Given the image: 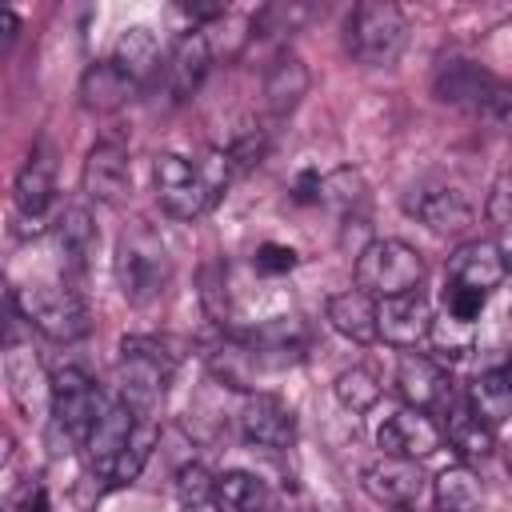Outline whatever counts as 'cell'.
Wrapping results in <instances>:
<instances>
[{"mask_svg":"<svg viewBox=\"0 0 512 512\" xmlns=\"http://www.w3.org/2000/svg\"><path fill=\"white\" fill-rule=\"evenodd\" d=\"M176 356L148 336H128L120 344V400L140 416L152 420V412L164 400V388L172 380Z\"/></svg>","mask_w":512,"mask_h":512,"instance_id":"6da1fadb","label":"cell"},{"mask_svg":"<svg viewBox=\"0 0 512 512\" xmlns=\"http://www.w3.org/2000/svg\"><path fill=\"white\" fill-rule=\"evenodd\" d=\"M112 268H116V284H120L124 300L136 304V308L160 300L164 288H168V276H172L160 236L152 228H144V224H136L132 232L120 236Z\"/></svg>","mask_w":512,"mask_h":512,"instance_id":"7a4b0ae2","label":"cell"},{"mask_svg":"<svg viewBox=\"0 0 512 512\" xmlns=\"http://www.w3.org/2000/svg\"><path fill=\"white\" fill-rule=\"evenodd\" d=\"M424 280V256L404 240H368L356 256V288L376 300L408 296Z\"/></svg>","mask_w":512,"mask_h":512,"instance_id":"3957f363","label":"cell"},{"mask_svg":"<svg viewBox=\"0 0 512 512\" xmlns=\"http://www.w3.org/2000/svg\"><path fill=\"white\" fill-rule=\"evenodd\" d=\"M404 36H408V24H404V12L388 0H364L352 8L348 16V52L356 64H368V68H384V64H396L400 48H404Z\"/></svg>","mask_w":512,"mask_h":512,"instance_id":"277c9868","label":"cell"},{"mask_svg":"<svg viewBox=\"0 0 512 512\" xmlns=\"http://www.w3.org/2000/svg\"><path fill=\"white\" fill-rule=\"evenodd\" d=\"M48 404H52L56 432H64V440H72V444H84L88 432H92V424H96V416L104 412L100 388L76 364L52 372V380H48Z\"/></svg>","mask_w":512,"mask_h":512,"instance_id":"5b68a950","label":"cell"},{"mask_svg":"<svg viewBox=\"0 0 512 512\" xmlns=\"http://www.w3.org/2000/svg\"><path fill=\"white\" fill-rule=\"evenodd\" d=\"M152 180H156V196H160V208L176 220H196L212 208V188L204 180V168L176 156V152H160L156 164H152Z\"/></svg>","mask_w":512,"mask_h":512,"instance_id":"8992f818","label":"cell"},{"mask_svg":"<svg viewBox=\"0 0 512 512\" xmlns=\"http://www.w3.org/2000/svg\"><path fill=\"white\" fill-rule=\"evenodd\" d=\"M16 300H20L24 324H32L36 332H44L48 340L68 344V340H80L92 328L88 308H84V300L72 288H48L44 284V288H28L24 296L16 292Z\"/></svg>","mask_w":512,"mask_h":512,"instance_id":"52a82bcc","label":"cell"},{"mask_svg":"<svg viewBox=\"0 0 512 512\" xmlns=\"http://www.w3.org/2000/svg\"><path fill=\"white\" fill-rule=\"evenodd\" d=\"M404 212L412 220H420L424 228L440 232V236L464 232L472 224V216H476L472 204H468V196L460 188L444 184V180H420V184H412L404 192Z\"/></svg>","mask_w":512,"mask_h":512,"instance_id":"ba28073f","label":"cell"},{"mask_svg":"<svg viewBox=\"0 0 512 512\" xmlns=\"http://www.w3.org/2000/svg\"><path fill=\"white\" fill-rule=\"evenodd\" d=\"M52 200H56V164H52V152L40 144L28 152V160L16 176V220H20L24 236L40 232L48 224Z\"/></svg>","mask_w":512,"mask_h":512,"instance_id":"9c48e42d","label":"cell"},{"mask_svg":"<svg viewBox=\"0 0 512 512\" xmlns=\"http://www.w3.org/2000/svg\"><path fill=\"white\" fill-rule=\"evenodd\" d=\"M440 424L420 412V408H396L384 416V424L376 428V444L384 456H400V460H428L440 448Z\"/></svg>","mask_w":512,"mask_h":512,"instance_id":"30bf717a","label":"cell"},{"mask_svg":"<svg viewBox=\"0 0 512 512\" xmlns=\"http://www.w3.org/2000/svg\"><path fill=\"white\" fill-rule=\"evenodd\" d=\"M364 492L384 504V508H416L424 496V472L416 460H400V456H376L364 476H360Z\"/></svg>","mask_w":512,"mask_h":512,"instance_id":"8fae6325","label":"cell"},{"mask_svg":"<svg viewBox=\"0 0 512 512\" xmlns=\"http://www.w3.org/2000/svg\"><path fill=\"white\" fill-rule=\"evenodd\" d=\"M496 88H500V80L492 72H484L480 64H472V60H444L436 68V76H432L436 100H444L452 108L480 112V116H484V108H488Z\"/></svg>","mask_w":512,"mask_h":512,"instance_id":"7c38bea8","label":"cell"},{"mask_svg":"<svg viewBox=\"0 0 512 512\" xmlns=\"http://www.w3.org/2000/svg\"><path fill=\"white\" fill-rule=\"evenodd\" d=\"M240 436H244V444H252V448L280 452V448L292 444L296 420H292L288 404H280L276 396L256 392V396H248L244 408H240Z\"/></svg>","mask_w":512,"mask_h":512,"instance_id":"4fadbf2b","label":"cell"},{"mask_svg":"<svg viewBox=\"0 0 512 512\" xmlns=\"http://www.w3.org/2000/svg\"><path fill=\"white\" fill-rule=\"evenodd\" d=\"M432 304L420 296V292H408V296H388V300H376V328L388 344L396 348H412L420 340H428L432 332Z\"/></svg>","mask_w":512,"mask_h":512,"instance_id":"5bb4252c","label":"cell"},{"mask_svg":"<svg viewBox=\"0 0 512 512\" xmlns=\"http://www.w3.org/2000/svg\"><path fill=\"white\" fill-rule=\"evenodd\" d=\"M136 424H140V416H136L124 400L104 404V412L96 416V424H92V432H88V440H84L88 460H92V472H100L104 480L112 476V468H116L120 452L128 448V440H132Z\"/></svg>","mask_w":512,"mask_h":512,"instance_id":"9a60e30c","label":"cell"},{"mask_svg":"<svg viewBox=\"0 0 512 512\" xmlns=\"http://www.w3.org/2000/svg\"><path fill=\"white\" fill-rule=\"evenodd\" d=\"M396 392L404 396L408 408L428 412V408H440L452 396V384H448V372L436 360L404 352L400 364H396Z\"/></svg>","mask_w":512,"mask_h":512,"instance_id":"2e32d148","label":"cell"},{"mask_svg":"<svg viewBox=\"0 0 512 512\" xmlns=\"http://www.w3.org/2000/svg\"><path fill=\"white\" fill-rule=\"evenodd\" d=\"M132 180V164H128V152L116 144V140H100L92 144L88 160H84V192L96 200V204H116L124 196Z\"/></svg>","mask_w":512,"mask_h":512,"instance_id":"e0dca14e","label":"cell"},{"mask_svg":"<svg viewBox=\"0 0 512 512\" xmlns=\"http://www.w3.org/2000/svg\"><path fill=\"white\" fill-rule=\"evenodd\" d=\"M444 412V424H440V436L464 456V460H484L492 448H496V436H492V424L476 416V408L460 396H448L440 404Z\"/></svg>","mask_w":512,"mask_h":512,"instance_id":"ac0fdd59","label":"cell"},{"mask_svg":"<svg viewBox=\"0 0 512 512\" xmlns=\"http://www.w3.org/2000/svg\"><path fill=\"white\" fill-rule=\"evenodd\" d=\"M504 264H500V252H496V240H472V244H460L452 256H448V280L452 284H464V288H476V292H492L500 280H504Z\"/></svg>","mask_w":512,"mask_h":512,"instance_id":"d6986e66","label":"cell"},{"mask_svg":"<svg viewBox=\"0 0 512 512\" xmlns=\"http://www.w3.org/2000/svg\"><path fill=\"white\" fill-rule=\"evenodd\" d=\"M324 316L352 344H372L380 336V328H376V296H368L364 288H344V292L328 296Z\"/></svg>","mask_w":512,"mask_h":512,"instance_id":"ffe728a7","label":"cell"},{"mask_svg":"<svg viewBox=\"0 0 512 512\" xmlns=\"http://www.w3.org/2000/svg\"><path fill=\"white\" fill-rule=\"evenodd\" d=\"M208 64H212V44L204 32H184L172 52H168V64H164V76H168V88L176 100L192 96L200 88V80L208 76Z\"/></svg>","mask_w":512,"mask_h":512,"instance_id":"44dd1931","label":"cell"},{"mask_svg":"<svg viewBox=\"0 0 512 512\" xmlns=\"http://www.w3.org/2000/svg\"><path fill=\"white\" fill-rule=\"evenodd\" d=\"M464 400H468V404L476 408V416L488 420V424L508 420V416H512V360L480 368V372L472 376Z\"/></svg>","mask_w":512,"mask_h":512,"instance_id":"7402d4cb","label":"cell"},{"mask_svg":"<svg viewBox=\"0 0 512 512\" xmlns=\"http://www.w3.org/2000/svg\"><path fill=\"white\" fill-rule=\"evenodd\" d=\"M308 84H312L308 64H304L300 56L284 52V56H276L272 68L264 72V100H268V108H272L276 116H288V112L308 96Z\"/></svg>","mask_w":512,"mask_h":512,"instance_id":"603a6c76","label":"cell"},{"mask_svg":"<svg viewBox=\"0 0 512 512\" xmlns=\"http://www.w3.org/2000/svg\"><path fill=\"white\" fill-rule=\"evenodd\" d=\"M132 92H136V80L120 72L112 60H100L80 76V100L92 112H116L120 104H128Z\"/></svg>","mask_w":512,"mask_h":512,"instance_id":"cb8c5ba5","label":"cell"},{"mask_svg":"<svg viewBox=\"0 0 512 512\" xmlns=\"http://www.w3.org/2000/svg\"><path fill=\"white\" fill-rule=\"evenodd\" d=\"M432 504L436 512H480L484 484L468 464H452L432 480Z\"/></svg>","mask_w":512,"mask_h":512,"instance_id":"d4e9b609","label":"cell"},{"mask_svg":"<svg viewBox=\"0 0 512 512\" xmlns=\"http://www.w3.org/2000/svg\"><path fill=\"white\" fill-rule=\"evenodd\" d=\"M216 492L228 512H276V492L256 472H244V468L224 472L216 476Z\"/></svg>","mask_w":512,"mask_h":512,"instance_id":"484cf974","label":"cell"},{"mask_svg":"<svg viewBox=\"0 0 512 512\" xmlns=\"http://www.w3.org/2000/svg\"><path fill=\"white\" fill-rule=\"evenodd\" d=\"M112 64H116L120 72H128L136 84L148 80V76L156 72V64H160V40H156V32L144 28V24L120 32V40H116V48H112Z\"/></svg>","mask_w":512,"mask_h":512,"instance_id":"4316f807","label":"cell"},{"mask_svg":"<svg viewBox=\"0 0 512 512\" xmlns=\"http://www.w3.org/2000/svg\"><path fill=\"white\" fill-rule=\"evenodd\" d=\"M56 240H60L64 264L84 268V260H88V252H92V240H96V224H92L88 208H68V212L56 220Z\"/></svg>","mask_w":512,"mask_h":512,"instance_id":"83f0119b","label":"cell"},{"mask_svg":"<svg viewBox=\"0 0 512 512\" xmlns=\"http://www.w3.org/2000/svg\"><path fill=\"white\" fill-rule=\"evenodd\" d=\"M176 496L184 512H228L216 492V476H208V468L200 464H184L176 472Z\"/></svg>","mask_w":512,"mask_h":512,"instance_id":"f1b7e54d","label":"cell"},{"mask_svg":"<svg viewBox=\"0 0 512 512\" xmlns=\"http://www.w3.org/2000/svg\"><path fill=\"white\" fill-rule=\"evenodd\" d=\"M428 340H432V348H436L440 360H464L472 352V344H476V324H464V320H456V316L444 312V316L432 320Z\"/></svg>","mask_w":512,"mask_h":512,"instance_id":"f546056e","label":"cell"},{"mask_svg":"<svg viewBox=\"0 0 512 512\" xmlns=\"http://www.w3.org/2000/svg\"><path fill=\"white\" fill-rule=\"evenodd\" d=\"M152 444H156V428H152V420H140L136 432H132V440H128V448L120 452V460H116L108 484H132V480L144 472V464H148V456H152Z\"/></svg>","mask_w":512,"mask_h":512,"instance_id":"4dcf8cb0","label":"cell"},{"mask_svg":"<svg viewBox=\"0 0 512 512\" xmlns=\"http://www.w3.org/2000/svg\"><path fill=\"white\" fill-rule=\"evenodd\" d=\"M332 392H336V400H340L348 412H368V408L380 400V384H376V376H372L368 368H348V372H340L336 384H332Z\"/></svg>","mask_w":512,"mask_h":512,"instance_id":"1f68e13d","label":"cell"},{"mask_svg":"<svg viewBox=\"0 0 512 512\" xmlns=\"http://www.w3.org/2000/svg\"><path fill=\"white\" fill-rule=\"evenodd\" d=\"M364 180H360V172H352V168H336V172H328V176H320V204H328V208H340V212H352L360 200H364Z\"/></svg>","mask_w":512,"mask_h":512,"instance_id":"d6a6232c","label":"cell"},{"mask_svg":"<svg viewBox=\"0 0 512 512\" xmlns=\"http://www.w3.org/2000/svg\"><path fill=\"white\" fill-rule=\"evenodd\" d=\"M224 152H228V160H232V172H236V176H244L248 168H256V164L264 160V152H268V136H264L260 128L240 132Z\"/></svg>","mask_w":512,"mask_h":512,"instance_id":"836d02e7","label":"cell"},{"mask_svg":"<svg viewBox=\"0 0 512 512\" xmlns=\"http://www.w3.org/2000/svg\"><path fill=\"white\" fill-rule=\"evenodd\" d=\"M484 292H476V288H464V284H444V312L448 316H456V320H464V324H476L480 320V312H484Z\"/></svg>","mask_w":512,"mask_h":512,"instance_id":"e575fe53","label":"cell"},{"mask_svg":"<svg viewBox=\"0 0 512 512\" xmlns=\"http://www.w3.org/2000/svg\"><path fill=\"white\" fill-rule=\"evenodd\" d=\"M484 212H488L492 224H508V220H512V160L496 172V180H492V188H488Z\"/></svg>","mask_w":512,"mask_h":512,"instance_id":"d590c367","label":"cell"},{"mask_svg":"<svg viewBox=\"0 0 512 512\" xmlns=\"http://www.w3.org/2000/svg\"><path fill=\"white\" fill-rule=\"evenodd\" d=\"M296 268V252L284 248V244H260L256 252V272L264 276H280V272H292Z\"/></svg>","mask_w":512,"mask_h":512,"instance_id":"8d00e7d4","label":"cell"},{"mask_svg":"<svg viewBox=\"0 0 512 512\" xmlns=\"http://www.w3.org/2000/svg\"><path fill=\"white\" fill-rule=\"evenodd\" d=\"M0 28H4V44H12L16 40V28H20V20H16V12H0Z\"/></svg>","mask_w":512,"mask_h":512,"instance_id":"74e56055","label":"cell"},{"mask_svg":"<svg viewBox=\"0 0 512 512\" xmlns=\"http://www.w3.org/2000/svg\"><path fill=\"white\" fill-rule=\"evenodd\" d=\"M496 252H500V264H504V272H512V232H504V236L496 240Z\"/></svg>","mask_w":512,"mask_h":512,"instance_id":"f35d334b","label":"cell"},{"mask_svg":"<svg viewBox=\"0 0 512 512\" xmlns=\"http://www.w3.org/2000/svg\"><path fill=\"white\" fill-rule=\"evenodd\" d=\"M508 472H512V444H508Z\"/></svg>","mask_w":512,"mask_h":512,"instance_id":"ab89813d","label":"cell"},{"mask_svg":"<svg viewBox=\"0 0 512 512\" xmlns=\"http://www.w3.org/2000/svg\"><path fill=\"white\" fill-rule=\"evenodd\" d=\"M392 512H420V508H392Z\"/></svg>","mask_w":512,"mask_h":512,"instance_id":"60d3db41","label":"cell"},{"mask_svg":"<svg viewBox=\"0 0 512 512\" xmlns=\"http://www.w3.org/2000/svg\"><path fill=\"white\" fill-rule=\"evenodd\" d=\"M508 324H512V304H508Z\"/></svg>","mask_w":512,"mask_h":512,"instance_id":"b9f144b4","label":"cell"}]
</instances>
